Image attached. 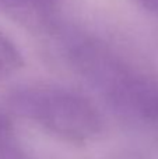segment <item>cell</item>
I'll list each match as a JSON object with an SVG mask.
<instances>
[{
    "label": "cell",
    "mask_w": 158,
    "mask_h": 159,
    "mask_svg": "<svg viewBox=\"0 0 158 159\" xmlns=\"http://www.w3.org/2000/svg\"><path fill=\"white\" fill-rule=\"evenodd\" d=\"M59 0H0V7L16 13H45L56 6Z\"/></svg>",
    "instance_id": "5b68a950"
},
{
    "label": "cell",
    "mask_w": 158,
    "mask_h": 159,
    "mask_svg": "<svg viewBox=\"0 0 158 159\" xmlns=\"http://www.w3.org/2000/svg\"><path fill=\"white\" fill-rule=\"evenodd\" d=\"M10 105L52 135L70 144L83 145L102 131V119L90 99L72 89L48 84L17 88Z\"/></svg>",
    "instance_id": "7a4b0ae2"
},
{
    "label": "cell",
    "mask_w": 158,
    "mask_h": 159,
    "mask_svg": "<svg viewBox=\"0 0 158 159\" xmlns=\"http://www.w3.org/2000/svg\"><path fill=\"white\" fill-rule=\"evenodd\" d=\"M137 2H139L143 7L147 8V10L158 14V0H137Z\"/></svg>",
    "instance_id": "8992f818"
},
{
    "label": "cell",
    "mask_w": 158,
    "mask_h": 159,
    "mask_svg": "<svg viewBox=\"0 0 158 159\" xmlns=\"http://www.w3.org/2000/svg\"><path fill=\"white\" fill-rule=\"evenodd\" d=\"M69 63L111 106L158 126V82L134 69L122 56L90 38L66 45Z\"/></svg>",
    "instance_id": "6da1fadb"
},
{
    "label": "cell",
    "mask_w": 158,
    "mask_h": 159,
    "mask_svg": "<svg viewBox=\"0 0 158 159\" xmlns=\"http://www.w3.org/2000/svg\"><path fill=\"white\" fill-rule=\"evenodd\" d=\"M0 159H28L16 133L13 123L0 113Z\"/></svg>",
    "instance_id": "3957f363"
},
{
    "label": "cell",
    "mask_w": 158,
    "mask_h": 159,
    "mask_svg": "<svg viewBox=\"0 0 158 159\" xmlns=\"http://www.w3.org/2000/svg\"><path fill=\"white\" fill-rule=\"evenodd\" d=\"M22 66V56L13 41L0 31V78L7 77Z\"/></svg>",
    "instance_id": "277c9868"
}]
</instances>
